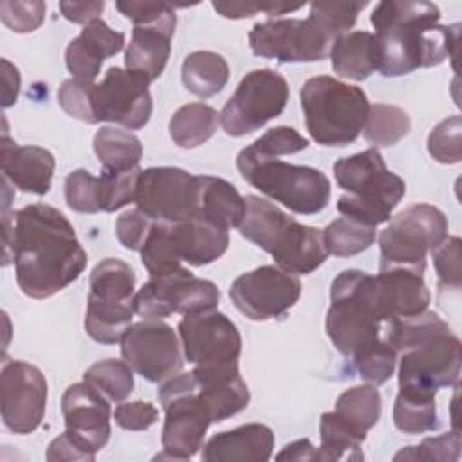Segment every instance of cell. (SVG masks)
<instances>
[{
  "label": "cell",
  "mask_w": 462,
  "mask_h": 462,
  "mask_svg": "<svg viewBox=\"0 0 462 462\" xmlns=\"http://www.w3.org/2000/svg\"><path fill=\"white\" fill-rule=\"evenodd\" d=\"M121 356L135 374L150 383H162L182 368L177 334L161 319L130 325L121 337Z\"/></svg>",
  "instance_id": "e0dca14e"
},
{
  "label": "cell",
  "mask_w": 462,
  "mask_h": 462,
  "mask_svg": "<svg viewBox=\"0 0 462 462\" xmlns=\"http://www.w3.org/2000/svg\"><path fill=\"white\" fill-rule=\"evenodd\" d=\"M462 119L460 116H451L440 121L428 135L430 155L442 164H455L462 159Z\"/></svg>",
  "instance_id": "ee69618b"
},
{
  "label": "cell",
  "mask_w": 462,
  "mask_h": 462,
  "mask_svg": "<svg viewBox=\"0 0 462 462\" xmlns=\"http://www.w3.org/2000/svg\"><path fill=\"white\" fill-rule=\"evenodd\" d=\"M301 294L298 276L278 265H260L240 274L229 289L235 307L253 321H267L291 310Z\"/></svg>",
  "instance_id": "2e32d148"
},
{
  "label": "cell",
  "mask_w": 462,
  "mask_h": 462,
  "mask_svg": "<svg viewBox=\"0 0 462 462\" xmlns=\"http://www.w3.org/2000/svg\"><path fill=\"white\" fill-rule=\"evenodd\" d=\"M276 460H298V462L318 460V448H314L309 439H300V440L287 444L276 455Z\"/></svg>",
  "instance_id": "680465c9"
},
{
  "label": "cell",
  "mask_w": 462,
  "mask_h": 462,
  "mask_svg": "<svg viewBox=\"0 0 462 462\" xmlns=\"http://www.w3.org/2000/svg\"><path fill=\"white\" fill-rule=\"evenodd\" d=\"M433 265L439 274L440 287L458 289L462 283V267H460V238L446 236L433 251Z\"/></svg>",
  "instance_id": "681fc988"
},
{
  "label": "cell",
  "mask_w": 462,
  "mask_h": 462,
  "mask_svg": "<svg viewBox=\"0 0 462 462\" xmlns=\"http://www.w3.org/2000/svg\"><path fill=\"white\" fill-rule=\"evenodd\" d=\"M67 206L78 213H97V177L78 168L65 179Z\"/></svg>",
  "instance_id": "bcb514c9"
},
{
  "label": "cell",
  "mask_w": 462,
  "mask_h": 462,
  "mask_svg": "<svg viewBox=\"0 0 462 462\" xmlns=\"http://www.w3.org/2000/svg\"><path fill=\"white\" fill-rule=\"evenodd\" d=\"M345 424L366 439L381 417V395L374 384H359L343 392L332 410Z\"/></svg>",
  "instance_id": "d6a6232c"
},
{
  "label": "cell",
  "mask_w": 462,
  "mask_h": 462,
  "mask_svg": "<svg viewBox=\"0 0 462 462\" xmlns=\"http://www.w3.org/2000/svg\"><path fill=\"white\" fill-rule=\"evenodd\" d=\"M47 381L27 361H4L0 372V408L5 428L16 435L32 433L43 420Z\"/></svg>",
  "instance_id": "ac0fdd59"
},
{
  "label": "cell",
  "mask_w": 462,
  "mask_h": 462,
  "mask_svg": "<svg viewBox=\"0 0 462 462\" xmlns=\"http://www.w3.org/2000/svg\"><path fill=\"white\" fill-rule=\"evenodd\" d=\"M0 164L2 177L14 188L27 193L45 195L51 188L56 161L45 148L16 144L4 130L0 143Z\"/></svg>",
  "instance_id": "7402d4cb"
},
{
  "label": "cell",
  "mask_w": 462,
  "mask_h": 462,
  "mask_svg": "<svg viewBox=\"0 0 462 462\" xmlns=\"http://www.w3.org/2000/svg\"><path fill=\"white\" fill-rule=\"evenodd\" d=\"M65 430L97 453L110 439V404L106 397L88 383L70 384L61 397Z\"/></svg>",
  "instance_id": "44dd1931"
},
{
  "label": "cell",
  "mask_w": 462,
  "mask_h": 462,
  "mask_svg": "<svg viewBox=\"0 0 462 462\" xmlns=\"http://www.w3.org/2000/svg\"><path fill=\"white\" fill-rule=\"evenodd\" d=\"M439 20L440 11L431 2H379L370 14L381 49L379 72L402 76L440 65L446 58H451L455 67L460 23L439 25Z\"/></svg>",
  "instance_id": "7a4b0ae2"
},
{
  "label": "cell",
  "mask_w": 462,
  "mask_h": 462,
  "mask_svg": "<svg viewBox=\"0 0 462 462\" xmlns=\"http://www.w3.org/2000/svg\"><path fill=\"white\" fill-rule=\"evenodd\" d=\"M227 79V61L213 51H195L182 61V83L199 97H211L218 94L226 87Z\"/></svg>",
  "instance_id": "4dcf8cb0"
},
{
  "label": "cell",
  "mask_w": 462,
  "mask_h": 462,
  "mask_svg": "<svg viewBox=\"0 0 462 462\" xmlns=\"http://www.w3.org/2000/svg\"><path fill=\"white\" fill-rule=\"evenodd\" d=\"M153 220L139 209L125 211L116 220V235L119 242L130 251H141Z\"/></svg>",
  "instance_id": "f907efd6"
},
{
  "label": "cell",
  "mask_w": 462,
  "mask_h": 462,
  "mask_svg": "<svg viewBox=\"0 0 462 462\" xmlns=\"http://www.w3.org/2000/svg\"><path fill=\"white\" fill-rule=\"evenodd\" d=\"M328 56L334 72L354 81L366 79L381 65L377 36L368 31H350L339 36L332 43Z\"/></svg>",
  "instance_id": "83f0119b"
},
{
  "label": "cell",
  "mask_w": 462,
  "mask_h": 462,
  "mask_svg": "<svg viewBox=\"0 0 462 462\" xmlns=\"http://www.w3.org/2000/svg\"><path fill=\"white\" fill-rule=\"evenodd\" d=\"M47 460L49 462H60V460H85L92 462L96 460V453H92L85 444H81L74 435H70L67 430L65 433L58 435L47 448Z\"/></svg>",
  "instance_id": "11a10c76"
},
{
  "label": "cell",
  "mask_w": 462,
  "mask_h": 462,
  "mask_svg": "<svg viewBox=\"0 0 462 462\" xmlns=\"http://www.w3.org/2000/svg\"><path fill=\"white\" fill-rule=\"evenodd\" d=\"M307 146H309V141L291 126L271 128L251 144V148L256 153H262L267 157L298 153V152L305 150Z\"/></svg>",
  "instance_id": "c3c4849f"
},
{
  "label": "cell",
  "mask_w": 462,
  "mask_h": 462,
  "mask_svg": "<svg viewBox=\"0 0 462 462\" xmlns=\"http://www.w3.org/2000/svg\"><path fill=\"white\" fill-rule=\"evenodd\" d=\"M323 244L328 254L334 256H354L365 249H368L377 236V229L374 226L361 224L354 218L341 217L330 222L323 231Z\"/></svg>",
  "instance_id": "8d00e7d4"
},
{
  "label": "cell",
  "mask_w": 462,
  "mask_h": 462,
  "mask_svg": "<svg viewBox=\"0 0 462 462\" xmlns=\"http://www.w3.org/2000/svg\"><path fill=\"white\" fill-rule=\"evenodd\" d=\"M202 448L206 462H265L273 455L274 433L265 424L251 422L213 435Z\"/></svg>",
  "instance_id": "cb8c5ba5"
},
{
  "label": "cell",
  "mask_w": 462,
  "mask_h": 462,
  "mask_svg": "<svg viewBox=\"0 0 462 462\" xmlns=\"http://www.w3.org/2000/svg\"><path fill=\"white\" fill-rule=\"evenodd\" d=\"M20 92V72L18 69L7 61L2 60V106L9 108L16 103Z\"/></svg>",
  "instance_id": "6f0895ef"
},
{
  "label": "cell",
  "mask_w": 462,
  "mask_h": 462,
  "mask_svg": "<svg viewBox=\"0 0 462 462\" xmlns=\"http://www.w3.org/2000/svg\"><path fill=\"white\" fill-rule=\"evenodd\" d=\"M410 117L402 108L395 105L375 103L370 105L368 117L363 126V135L372 144V148L393 146L410 132Z\"/></svg>",
  "instance_id": "d590c367"
},
{
  "label": "cell",
  "mask_w": 462,
  "mask_h": 462,
  "mask_svg": "<svg viewBox=\"0 0 462 462\" xmlns=\"http://www.w3.org/2000/svg\"><path fill=\"white\" fill-rule=\"evenodd\" d=\"M399 356V390L435 395L458 383L462 345L451 328L417 339Z\"/></svg>",
  "instance_id": "8fae6325"
},
{
  "label": "cell",
  "mask_w": 462,
  "mask_h": 462,
  "mask_svg": "<svg viewBox=\"0 0 462 462\" xmlns=\"http://www.w3.org/2000/svg\"><path fill=\"white\" fill-rule=\"evenodd\" d=\"M141 170L134 168L128 171H106L97 177V206L99 211H116L134 202L137 180Z\"/></svg>",
  "instance_id": "ab89813d"
},
{
  "label": "cell",
  "mask_w": 462,
  "mask_h": 462,
  "mask_svg": "<svg viewBox=\"0 0 462 462\" xmlns=\"http://www.w3.org/2000/svg\"><path fill=\"white\" fill-rule=\"evenodd\" d=\"M220 123V114L206 103L182 105L170 119V137L180 148H197L209 141Z\"/></svg>",
  "instance_id": "f546056e"
},
{
  "label": "cell",
  "mask_w": 462,
  "mask_h": 462,
  "mask_svg": "<svg viewBox=\"0 0 462 462\" xmlns=\"http://www.w3.org/2000/svg\"><path fill=\"white\" fill-rule=\"evenodd\" d=\"M236 166L253 188L294 213H319L330 200V180L321 170L289 164L278 157L256 153L251 146L238 153Z\"/></svg>",
  "instance_id": "52a82bcc"
},
{
  "label": "cell",
  "mask_w": 462,
  "mask_h": 462,
  "mask_svg": "<svg viewBox=\"0 0 462 462\" xmlns=\"http://www.w3.org/2000/svg\"><path fill=\"white\" fill-rule=\"evenodd\" d=\"M4 215V265L14 262L22 292L45 300L70 285L87 267L83 251L67 217L47 204H29L9 218Z\"/></svg>",
  "instance_id": "6da1fadb"
},
{
  "label": "cell",
  "mask_w": 462,
  "mask_h": 462,
  "mask_svg": "<svg viewBox=\"0 0 462 462\" xmlns=\"http://www.w3.org/2000/svg\"><path fill=\"white\" fill-rule=\"evenodd\" d=\"M301 5H289V4H280V2H271V4H251V2H213V9L220 13L224 18H249L258 13H265L269 16H280L283 13L298 11Z\"/></svg>",
  "instance_id": "db71d44e"
},
{
  "label": "cell",
  "mask_w": 462,
  "mask_h": 462,
  "mask_svg": "<svg viewBox=\"0 0 462 462\" xmlns=\"http://www.w3.org/2000/svg\"><path fill=\"white\" fill-rule=\"evenodd\" d=\"M92 88L94 83L90 81H83L78 78L65 79L58 88V103L70 117L79 119L87 125H96L97 119L92 106Z\"/></svg>",
  "instance_id": "f6af8a7d"
},
{
  "label": "cell",
  "mask_w": 462,
  "mask_h": 462,
  "mask_svg": "<svg viewBox=\"0 0 462 462\" xmlns=\"http://www.w3.org/2000/svg\"><path fill=\"white\" fill-rule=\"evenodd\" d=\"M352 359L361 379L379 386L392 377L397 365V352L381 337L379 341L354 354Z\"/></svg>",
  "instance_id": "b9f144b4"
},
{
  "label": "cell",
  "mask_w": 462,
  "mask_h": 462,
  "mask_svg": "<svg viewBox=\"0 0 462 462\" xmlns=\"http://www.w3.org/2000/svg\"><path fill=\"white\" fill-rule=\"evenodd\" d=\"M218 287L204 278H197L186 267L166 274L150 276L135 292L134 309L146 319H161L173 312L195 314L217 309Z\"/></svg>",
  "instance_id": "4fadbf2b"
},
{
  "label": "cell",
  "mask_w": 462,
  "mask_h": 462,
  "mask_svg": "<svg viewBox=\"0 0 462 462\" xmlns=\"http://www.w3.org/2000/svg\"><path fill=\"white\" fill-rule=\"evenodd\" d=\"M150 81L132 70L110 67L92 88L94 116L99 121L123 125L130 130L143 128L152 116Z\"/></svg>",
  "instance_id": "ffe728a7"
},
{
  "label": "cell",
  "mask_w": 462,
  "mask_h": 462,
  "mask_svg": "<svg viewBox=\"0 0 462 462\" xmlns=\"http://www.w3.org/2000/svg\"><path fill=\"white\" fill-rule=\"evenodd\" d=\"M134 202L153 222L177 224L197 218L199 175L171 166L141 170Z\"/></svg>",
  "instance_id": "5bb4252c"
},
{
  "label": "cell",
  "mask_w": 462,
  "mask_h": 462,
  "mask_svg": "<svg viewBox=\"0 0 462 462\" xmlns=\"http://www.w3.org/2000/svg\"><path fill=\"white\" fill-rule=\"evenodd\" d=\"M88 285L85 330L94 341L114 345L121 341L135 312V274L126 262L105 258L92 269Z\"/></svg>",
  "instance_id": "ba28073f"
},
{
  "label": "cell",
  "mask_w": 462,
  "mask_h": 462,
  "mask_svg": "<svg viewBox=\"0 0 462 462\" xmlns=\"http://www.w3.org/2000/svg\"><path fill=\"white\" fill-rule=\"evenodd\" d=\"M366 7V2H314L309 16L336 42L339 36L350 32L357 14Z\"/></svg>",
  "instance_id": "60d3db41"
},
{
  "label": "cell",
  "mask_w": 462,
  "mask_h": 462,
  "mask_svg": "<svg viewBox=\"0 0 462 462\" xmlns=\"http://www.w3.org/2000/svg\"><path fill=\"white\" fill-rule=\"evenodd\" d=\"M116 7L134 25H150L175 18L173 5L166 2H116Z\"/></svg>",
  "instance_id": "f5cc1de1"
},
{
  "label": "cell",
  "mask_w": 462,
  "mask_h": 462,
  "mask_svg": "<svg viewBox=\"0 0 462 462\" xmlns=\"http://www.w3.org/2000/svg\"><path fill=\"white\" fill-rule=\"evenodd\" d=\"M244 200L245 215L238 226L240 235L269 253L280 269L310 274L327 260L328 251L319 229L300 224L256 195H247Z\"/></svg>",
  "instance_id": "3957f363"
},
{
  "label": "cell",
  "mask_w": 462,
  "mask_h": 462,
  "mask_svg": "<svg viewBox=\"0 0 462 462\" xmlns=\"http://www.w3.org/2000/svg\"><path fill=\"white\" fill-rule=\"evenodd\" d=\"M384 323L375 276L359 269L341 271L330 285L325 319L327 336L337 352L352 357L379 341Z\"/></svg>",
  "instance_id": "277c9868"
},
{
  "label": "cell",
  "mask_w": 462,
  "mask_h": 462,
  "mask_svg": "<svg viewBox=\"0 0 462 462\" xmlns=\"http://www.w3.org/2000/svg\"><path fill=\"white\" fill-rule=\"evenodd\" d=\"M61 14L72 23H90L99 18L105 2H60Z\"/></svg>",
  "instance_id": "9f6ffc18"
},
{
  "label": "cell",
  "mask_w": 462,
  "mask_h": 462,
  "mask_svg": "<svg viewBox=\"0 0 462 462\" xmlns=\"http://www.w3.org/2000/svg\"><path fill=\"white\" fill-rule=\"evenodd\" d=\"M114 419L123 430L143 431L157 422L159 410L148 401H132L119 404L114 411Z\"/></svg>",
  "instance_id": "816d5d0a"
},
{
  "label": "cell",
  "mask_w": 462,
  "mask_h": 462,
  "mask_svg": "<svg viewBox=\"0 0 462 462\" xmlns=\"http://www.w3.org/2000/svg\"><path fill=\"white\" fill-rule=\"evenodd\" d=\"M168 226L177 258L189 265L211 263L220 258L229 245L227 229L202 218H191Z\"/></svg>",
  "instance_id": "4316f807"
},
{
  "label": "cell",
  "mask_w": 462,
  "mask_h": 462,
  "mask_svg": "<svg viewBox=\"0 0 462 462\" xmlns=\"http://www.w3.org/2000/svg\"><path fill=\"white\" fill-rule=\"evenodd\" d=\"M83 381L99 390L106 399L114 402L125 401L134 388V374L126 361L103 359L88 366L83 374Z\"/></svg>",
  "instance_id": "74e56055"
},
{
  "label": "cell",
  "mask_w": 462,
  "mask_h": 462,
  "mask_svg": "<svg viewBox=\"0 0 462 462\" xmlns=\"http://www.w3.org/2000/svg\"><path fill=\"white\" fill-rule=\"evenodd\" d=\"M395 460H439V462H457L460 458V433L458 430L428 437L419 446H408L401 449Z\"/></svg>",
  "instance_id": "7bdbcfd3"
},
{
  "label": "cell",
  "mask_w": 462,
  "mask_h": 462,
  "mask_svg": "<svg viewBox=\"0 0 462 462\" xmlns=\"http://www.w3.org/2000/svg\"><path fill=\"white\" fill-rule=\"evenodd\" d=\"M94 152L106 171H128L139 168L143 157L141 141L126 132L114 126H103L94 135Z\"/></svg>",
  "instance_id": "1f68e13d"
},
{
  "label": "cell",
  "mask_w": 462,
  "mask_h": 462,
  "mask_svg": "<svg viewBox=\"0 0 462 462\" xmlns=\"http://www.w3.org/2000/svg\"><path fill=\"white\" fill-rule=\"evenodd\" d=\"M289 101V85L271 69L247 72L220 112V125L231 137L247 135L278 117Z\"/></svg>",
  "instance_id": "7c38bea8"
},
{
  "label": "cell",
  "mask_w": 462,
  "mask_h": 462,
  "mask_svg": "<svg viewBox=\"0 0 462 462\" xmlns=\"http://www.w3.org/2000/svg\"><path fill=\"white\" fill-rule=\"evenodd\" d=\"M245 215V200L233 184L220 177L199 175V215L222 229L238 227Z\"/></svg>",
  "instance_id": "f1b7e54d"
},
{
  "label": "cell",
  "mask_w": 462,
  "mask_h": 462,
  "mask_svg": "<svg viewBox=\"0 0 462 462\" xmlns=\"http://www.w3.org/2000/svg\"><path fill=\"white\" fill-rule=\"evenodd\" d=\"M448 236L446 215L431 204H411L379 235V269L404 267L424 274L426 256Z\"/></svg>",
  "instance_id": "30bf717a"
},
{
  "label": "cell",
  "mask_w": 462,
  "mask_h": 462,
  "mask_svg": "<svg viewBox=\"0 0 462 462\" xmlns=\"http://www.w3.org/2000/svg\"><path fill=\"white\" fill-rule=\"evenodd\" d=\"M141 262L150 273V276L166 274L182 267V262L177 258L171 238L170 226L166 222H153L148 236L141 247Z\"/></svg>",
  "instance_id": "f35d334b"
},
{
  "label": "cell",
  "mask_w": 462,
  "mask_h": 462,
  "mask_svg": "<svg viewBox=\"0 0 462 462\" xmlns=\"http://www.w3.org/2000/svg\"><path fill=\"white\" fill-rule=\"evenodd\" d=\"M334 177L346 191L337 199V211L374 227L392 218V211L406 193L404 180L386 168L377 148L336 161Z\"/></svg>",
  "instance_id": "5b68a950"
},
{
  "label": "cell",
  "mask_w": 462,
  "mask_h": 462,
  "mask_svg": "<svg viewBox=\"0 0 462 462\" xmlns=\"http://www.w3.org/2000/svg\"><path fill=\"white\" fill-rule=\"evenodd\" d=\"M321 446L318 448V460H363L361 444L365 437L345 424L334 411H325L319 420Z\"/></svg>",
  "instance_id": "836d02e7"
},
{
  "label": "cell",
  "mask_w": 462,
  "mask_h": 462,
  "mask_svg": "<svg viewBox=\"0 0 462 462\" xmlns=\"http://www.w3.org/2000/svg\"><path fill=\"white\" fill-rule=\"evenodd\" d=\"M0 18L14 32H32L43 23L45 2L4 0L0 2Z\"/></svg>",
  "instance_id": "7dc6e473"
},
{
  "label": "cell",
  "mask_w": 462,
  "mask_h": 462,
  "mask_svg": "<svg viewBox=\"0 0 462 462\" xmlns=\"http://www.w3.org/2000/svg\"><path fill=\"white\" fill-rule=\"evenodd\" d=\"M186 361L193 366L238 365L242 337L236 325L218 310L184 314L179 321Z\"/></svg>",
  "instance_id": "d6986e66"
},
{
  "label": "cell",
  "mask_w": 462,
  "mask_h": 462,
  "mask_svg": "<svg viewBox=\"0 0 462 462\" xmlns=\"http://www.w3.org/2000/svg\"><path fill=\"white\" fill-rule=\"evenodd\" d=\"M125 45V34L110 29L101 18L87 23L65 49V63L74 78L90 81L99 74L101 63L117 54Z\"/></svg>",
  "instance_id": "603a6c76"
},
{
  "label": "cell",
  "mask_w": 462,
  "mask_h": 462,
  "mask_svg": "<svg viewBox=\"0 0 462 462\" xmlns=\"http://www.w3.org/2000/svg\"><path fill=\"white\" fill-rule=\"evenodd\" d=\"M332 40L310 18H276L256 23L249 31L251 51L267 60L280 63L319 61L327 58Z\"/></svg>",
  "instance_id": "9a60e30c"
},
{
  "label": "cell",
  "mask_w": 462,
  "mask_h": 462,
  "mask_svg": "<svg viewBox=\"0 0 462 462\" xmlns=\"http://www.w3.org/2000/svg\"><path fill=\"white\" fill-rule=\"evenodd\" d=\"M157 395L166 413L161 439L162 453L157 458H191L202 448L206 430L213 422L193 372L175 374L162 381Z\"/></svg>",
  "instance_id": "9c48e42d"
},
{
  "label": "cell",
  "mask_w": 462,
  "mask_h": 462,
  "mask_svg": "<svg viewBox=\"0 0 462 462\" xmlns=\"http://www.w3.org/2000/svg\"><path fill=\"white\" fill-rule=\"evenodd\" d=\"M384 319L420 314L430 305V291L422 274L404 267L379 269L375 276Z\"/></svg>",
  "instance_id": "d4e9b609"
},
{
  "label": "cell",
  "mask_w": 462,
  "mask_h": 462,
  "mask_svg": "<svg viewBox=\"0 0 462 462\" xmlns=\"http://www.w3.org/2000/svg\"><path fill=\"white\" fill-rule=\"evenodd\" d=\"M175 23L177 18L150 25H134L132 38L125 52L126 70L144 76L150 83L157 79L170 58Z\"/></svg>",
  "instance_id": "484cf974"
},
{
  "label": "cell",
  "mask_w": 462,
  "mask_h": 462,
  "mask_svg": "<svg viewBox=\"0 0 462 462\" xmlns=\"http://www.w3.org/2000/svg\"><path fill=\"white\" fill-rule=\"evenodd\" d=\"M310 137L321 146H346L361 134L370 103L361 87L332 76H314L300 90Z\"/></svg>",
  "instance_id": "8992f818"
},
{
  "label": "cell",
  "mask_w": 462,
  "mask_h": 462,
  "mask_svg": "<svg viewBox=\"0 0 462 462\" xmlns=\"http://www.w3.org/2000/svg\"><path fill=\"white\" fill-rule=\"evenodd\" d=\"M393 424L408 435L426 433L437 428L435 395L399 390L393 404Z\"/></svg>",
  "instance_id": "e575fe53"
}]
</instances>
